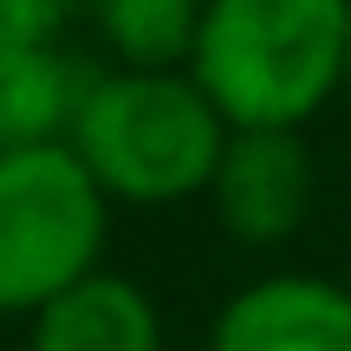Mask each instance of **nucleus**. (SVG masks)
Listing matches in <instances>:
<instances>
[{
	"label": "nucleus",
	"mask_w": 351,
	"mask_h": 351,
	"mask_svg": "<svg viewBox=\"0 0 351 351\" xmlns=\"http://www.w3.org/2000/svg\"><path fill=\"white\" fill-rule=\"evenodd\" d=\"M313 150L300 130H228L208 202L228 241L241 247H287L313 215Z\"/></svg>",
	"instance_id": "obj_4"
},
{
	"label": "nucleus",
	"mask_w": 351,
	"mask_h": 351,
	"mask_svg": "<svg viewBox=\"0 0 351 351\" xmlns=\"http://www.w3.org/2000/svg\"><path fill=\"white\" fill-rule=\"evenodd\" d=\"M208 351H351V287L326 274H261L215 313Z\"/></svg>",
	"instance_id": "obj_5"
},
{
	"label": "nucleus",
	"mask_w": 351,
	"mask_h": 351,
	"mask_svg": "<svg viewBox=\"0 0 351 351\" xmlns=\"http://www.w3.org/2000/svg\"><path fill=\"white\" fill-rule=\"evenodd\" d=\"M117 65H182L208 0H78Z\"/></svg>",
	"instance_id": "obj_8"
},
{
	"label": "nucleus",
	"mask_w": 351,
	"mask_h": 351,
	"mask_svg": "<svg viewBox=\"0 0 351 351\" xmlns=\"http://www.w3.org/2000/svg\"><path fill=\"white\" fill-rule=\"evenodd\" d=\"M111 195L72 143L0 150V319H33L46 300L104 267Z\"/></svg>",
	"instance_id": "obj_3"
},
{
	"label": "nucleus",
	"mask_w": 351,
	"mask_h": 351,
	"mask_svg": "<svg viewBox=\"0 0 351 351\" xmlns=\"http://www.w3.org/2000/svg\"><path fill=\"white\" fill-rule=\"evenodd\" d=\"M78 0H0V46H26V39H59Z\"/></svg>",
	"instance_id": "obj_9"
},
{
	"label": "nucleus",
	"mask_w": 351,
	"mask_h": 351,
	"mask_svg": "<svg viewBox=\"0 0 351 351\" xmlns=\"http://www.w3.org/2000/svg\"><path fill=\"white\" fill-rule=\"evenodd\" d=\"M345 91H351V39H345Z\"/></svg>",
	"instance_id": "obj_10"
},
{
	"label": "nucleus",
	"mask_w": 351,
	"mask_h": 351,
	"mask_svg": "<svg viewBox=\"0 0 351 351\" xmlns=\"http://www.w3.org/2000/svg\"><path fill=\"white\" fill-rule=\"evenodd\" d=\"M228 130L234 124L189 78V65H111L91 72V91L65 143L111 202L176 208L208 195Z\"/></svg>",
	"instance_id": "obj_2"
},
{
	"label": "nucleus",
	"mask_w": 351,
	"mask_h": 351,
	"mask_svg": "<svg viewBox=\"0 0 351 351\" xmlns=\"http://www.w3.org/2000/svg\"><path fill=\"white\" fill-rule=\"evenodd\" d=\"M91 91V72L59 39L0 46V150L65 143L78 124V104Z\"/></svg>",
	"instance_id": "obj_7"
},
{
	"label": "nucleus",
	"mask_w": 351,
	"mask_h": 351,
	"mask_svg": "<svg viewBox=\"0 0 351 351\" xmlns=\"http://www.w3.org/2000/svg\"><path fill=\"white\" fill-rule=\"evenodd\" d=\"M26 351H163V313L130 274H85L26 319Z\"/></svg>",
	"instance_id": "obj_6"
},
{
	"label": "nucleus",
	"mask_w": 351,
	"mask_h": 351,
	"mask_svg": "<svg viewBox=\"0 0 351 351\" xmlns=\"http://www.w3.org/2000/svg\"><path fill=\"white\" fill-rule=\"evenodd\" d=\"M351 0H208L189 78L234 130H306L345 91Z\"/></svg>",
	"instance_id": "obj_1"
}]
</instances>
